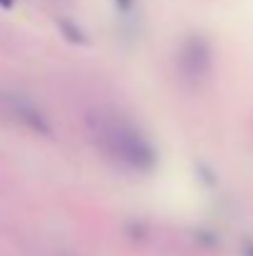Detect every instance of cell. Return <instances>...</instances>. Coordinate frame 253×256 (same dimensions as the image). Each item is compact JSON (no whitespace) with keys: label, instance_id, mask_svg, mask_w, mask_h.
I'll return each instance as SVG.
<instances>
[{"label":"cell","instance_id":"5b68a950","mask_svg":"<svg viewBox=\"0 0 253 256\" xmlns=\"http://www.w3.org/2000/svg\"><path fill=\"white\" fill-rule=\"evenodd\" d=\"M114 5H117V10H119V12H132L134 0H114Z\"/></svg>","mask_w":253,"mask_h":256},{"label":"cell","instance_id":"7a4b0ae2","mask_svg":"<svg viewBox=\"0 0 253 256\" xmlns=\"http://www.w3.org/2000/svg\"><path fill=\"white\" fill-rule=\"evenodd\" d=\"M179 65H181L184 78H191V80L206 78L209 70H211V45L206 42V38H201V35H189V38L181 42Z\"/></svg>","mask_w":253,"mask_h":256},{"label":"cell","instance_id":"8992f818","mask_svg":"<svg viewBox=\"0 0 253 256\" xmlns=\"http://www.w3.org/2000/svg\"><path fill=\"white\" fill-rule=\"evenodd\" d=\"M12 2H15V0H0V8L7 10V8H12Z\"/></svg>","mask_w":253,"mask_h":256},{"label":"cell","instance_id":"3957f363","mask_svg":"<svg viewBox=\"0 0 253 256\" xmlns=\"http://www.w3.org/2000/svg\"><path fill=\"white\" fill-rule=\"evenodd\" d=\"M2 102H5V107L10 110V114H12L17 122H22L27 130H32V132H37V134H42V137H50V134H52V127H50L45 112H42L32 100H27V97H22V94H2Z\"/></svg>","mask_w":253,"mask_h":256},{"label":"cell","instance_id":"6da1fadb","mask_svg":"<svg viewBox=\"0 0 253 256\" xmlns=\"http://www.w3.org/2000/svg\"><path fill=\"white\" fill-rule=\"evenodd\" d=\"M87 127L97 147L117 164L132 172H149L157 164V150L149 137L119 112H89Z\"/></svg>","mask_w":253,"mask_h":256},{"label":"cell","instance_id":"277c9868","mask_svg":"<svg viewBox=\"0 0 253 256\" xmlns=\"http://www.w3.org/2000/svg\"><path fill=\"white\" fill-rule=\"evenodd\" d=\"M60 30L65 32V38H67L70 42H84L82 30H80L72 20H60Z\"/></svg>","mask_w":253,"mask_h":256}]
</instances>
